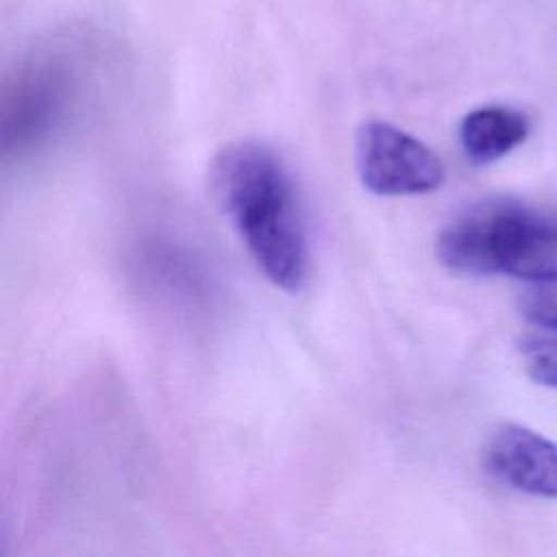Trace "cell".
Here are the masks:
<instances>
[{
  "mask_svg": "<svg viewBox=\"0 0 557 557\" xmlns=\"http://www.w3.org/2000/svg\"><path fill=\"white\" fill-rule=\"evenodd\" d=\"M211 189L259 270L281 289L300 292L309 276V239L294 181L259 141L224 146L211 163Z\"/></svg>",
  "mask_w": 557,
  "mask_h": 557,
  "instance_id": "cell-1",
  "label": "cell"
},
{
  "mask_svg": "<svg viewBox=\"0 0 557 557\" xmlns=\"http://www.w3.org/2000/svg\"><path fill=\"white\" fill-rule=\"evenodd\" d=\"M437 259L457 274L557 278V224L513 198L494 196L457 211L440 231Z\"/></svg>",
  "mask_w": 557,
  "mask_h": 557,
  "instance_id": "cell-2",
  "label": "cell"
},
{
  "mask_svg": "<svg viewBox=\"0 0 557 557\" xmlns=\"http://www.w3.org/2000/svg\"><path fill=\"white\" fill-rule=\"evenodd\" d=\"M355 159L361 185L376 196L429 194L446 178L444 163L424 141L381 120L359 126Z\"/></svg>",
  "mask_w": 557,
  "mask_h": 557,
  "instance_id": "cell-3",
  "label": "cell"
},
{
  "mask_svg": "<svg viewBox=\"0 0 557 557\" xmlns=\"http://www.w3.org/2000/svg\"><path fill=\"white\" fill-rule=\"evenodd\" d=\"M483 466L503 485L557 500V442L518 424L498 422L485 437Z\"/></svg>",
  "mask_w": 557,
  "mask_h": 557,
  "instance_id": "cell-4",
  "label": "cell"
},
{
  "mask_svg": "<svg viewBox=\"0 0 557 557\" xmlns=\"http://www.w3.org/2000/svg\"><path fill=\"white\" fill-rule=\"evenodd\" d=\"M67 98V76L54 63H41L22 78L15 104L7 113L4 135L15 133L17 144L33 141L57 122Z\"/></svg>",
  "mask_w": 557,
  "mask_h": 557,
  "instance_id": "cell-5",
  "label": "cell"
},
{
  "mask_svg": "<svg viewBox=\"0 0 557 557\" xmlns=\"http://www.w3.org/2000/svg\"><path fill=\"white\" fill-rule=\"evenodd\" d=\"M531 133L524 111L507 104H483L459 122V144L466 159L474 165H490L516 150Z\"/></svg>",
  "mask_w": 557,
  "mask_h": 557,
  "instance_id": "cell-6",
  "label": "cell"
},
{
  "mask_svg": "<svg viewBox=\"0 0 557 557\" xmlns=\"http://www.w3.org/2000/svg\"><path fill=\"white\" fill-rule=\"evenodd\" d=\"M518 355L531 381L557 389V329L542 326L520 337Z\"/></svg>",
  "mask_w": 557,
  "mask_h": 557,
  "instance_id": "cell-7",
  "label": "cell"
},
{
  "mask_svg": "<svg viewBox=\"0 0 557 557\" xmlns=\"http://www.w3.org/2000/svg\"><path fill=\"white\" fill-rule=\"evenodd\" d=\"M520 313L535 326L557 329V278L531 283L520 296Z\"/></svg>",
  "mask_w": 557,
  "mask_h": 557,
  "instance_id": "cell-8",
  "label": "cell"
}]
</instances>
